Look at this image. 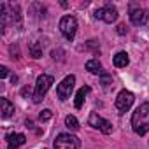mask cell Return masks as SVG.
<instances>
[{
  "instance_id": "21",
  "label": "cell",
  "mask_w": 149,
  "mask_h": 149,
  "mask_svg": "<svg viewBox=\"0 0 149 149\" xmlns=\"http://www.w3.org/2000/svg\"><path fill=\"white\" fill-rule=\"evenodd\" d=\"M118 33H119V35H125V33H126V26H125V25H119V26H118Z\"/></svg>"
},
{
  "instance_id": "13",
  "label": "cell",
  "mask_w": 149,
  "mask_h": 149,
  "mask_svg": "<svg viewBox=\"0 0 149 149\" xmlns=\"http://www.w3.org/2000/svg\"><path fill=\"white\" fill-rule=\"evenodd\" d=\"M114 67H118V68H121V67H126L128 65V61H130V58H128V54L125 53V51H119L116 56H114Z\"/></svg>"
},
{
  "instance_id": "15",
  "label": "cell",
  "mask_w": 149,
  "mask_h": 149,
  "mask_svg": "<svg viewBox=\"0 0 149 149\" xmlns=\"http://www.w3.org/2000/svg\"><path fill=\"white\" fill-rule=\"evenodd\" d=\"M28 53H30V56L32 58H40L42 56V46H40V42H32L30 44V47H28Z\"/></svg>"
},
{
  "instance_id": "3",
  "label": "cell",
  "mask_w": 149,
  "mask_h": 149,
  "mask_svg": "<svg viewBox=\"0 0 149 149\" xmlns=\"http://www.w3.org/2000/svg\"><path fill=\"white\" fill-rule=\"evenodd\" d=\"M60 32L67 40H74L77 32V19L74 16H63L60 21Z\"/></svg>"
},
{
  "instance_id": "9",
  "label": "cell",
  "mask_w": 149,
  "mask_h": 149,
  "mask_svg": "<svg viewBox=\"0 0 149 149\" xmlns=\"http://www.w3.org/2000/svg\"><path fill=\"white\" fill-rule=\"evenodd\" d=\"M147 18H149V14H147V11L146 9H132L130 11V21L135 25V26H142V25H146L147 23Z\"/></svg>"
},
{
  "instance_id": "12",
  "label": "cell",
  "mask_w": 149,
  "mask_h": 149,
  "mask_svg": "<svg viewBox=\"0 0 149 149\" xmlns=\"http://www.w3.org/2000/svg\"><path fill=\"white\" fill-rule=\"evenodd\" d=\"M88 93H90V88H88V86H83V88L77 91V95H76V102H74L76 109H81V107H83L84 98H86V95H88Z\"/></svg>"
},
{
  "instance_id": "19",
  "label": "cell",
  "mask_w": 149,
  "mask_h": 149,
  "mask_svg": "<svg viewBox=\"0 0 149 149\" xmlns=\"http://www.w3.org/2000/svg\"><path fill=\"white\" fill-rule=\"evenodd\" d=\"M21 95H23L25 98H28V97L32 95V88H30V86H25V88L21 90Z\"/></svg>"
},
{
  "instance_id": "6",
  "label": "cell",
  "mask_w": 149,
  "mask_h": 149,
  "mask_svg": "<svg viewBox=\"0 0 149 149\" xmlns=\"http://www.w3.org/2000/svg\"><path fill=\"white\" fill-rule=\"evenodd\" d=\"M74 84H76V77L74 76H67L58 86H56V95L61 102H65L67 98H70V93L74 90Z\"/></svg>"
},
{
  "instance_id": "7",
  "label": "cell",
  "mask_w": 149,
  "mask_h": 149,
  "mask_svg": "<svg viewBox=\"0 0 149 149\" xmlns=\"http://www.w3.org/2000/svg\"><path fill=\"white\" fill-rule=\"evenodd\" d=\"M88 123H90V126H93V128L100 130V132H102V133H105V135L112 133V125H111L109 121H105L102 116H98V112H91V114H90V118H88Z\"/></svg>"
},
{
  "instance_id": "17",
  "label": "cell",
  "mask_w": 149,
  "mask_h": 149,
  "mask_svg": "<svg viewBox=\"0 0 149 149\" xmlns=\"http://www.w3.org/2000/svg\"><path fill=\"white\" fill-rule=\"evenodd\" d=\"M100 76H102V86H104V88H109V86L112 84V77L109 76L107 72H102Z\"/></svg>"
},
{
  "instance_id": "4",
  "label": "cell",
  "mask_w": 149,
  "mask_h": 149,
  "mask_svg": "<svg viewBox=\"0 0 149 149\" xmlns=\"http://www.w3.org/2000/svg\"><path fill=\"white\" fill-rule=\"evenodd\" d=\"M79 147V139L70 133H60L54 139V149H77Z\"/></svg>"
},
{
  "instance_id": "11",
  "label": "cell",
  "mask_w": 149,
  "mask_h": 149,
  "mask_svg": "<svg viewBox=\"0 0 149 149\" xmlns=\"http://www.w3.org/2000/svg\"><path fill=\"white\" fill-rule=\"evenodd\" d=\"M0 105H2V118H4V119L11 118V116L14 114V105H13L7 98H2V100H0Z\"/></svg>"
},
{
  "instance_id": "10",
  "label": "cell",
  "mask_w": 149,
  "mask_h": 149,
  "mask_svg": "<svg viewBox=\"0 0 149 149\" xmlns=\"http://www.w3.org/2000/svg\"><path fill=\"white\" fill-rule=\"evenodd\" d=\"M6 139H7V149H18L26 142V137L23 133H9Z\"/></svg>"
},
{
  "instance_id": "20",
  "label": "cell",
  "mask_w": 149,
  "mask_h": 149,
  "mask_svg": "<svg viewBox=\"0 0 149 149\" xmlns=\"http://www.w3.org/2000/svg\"><path fill=\"white\" fill-rule=\"evenodd\" d=\"M7 74H9V68L2 65V67H0V77H2V79H4V77H7Z\"/></svg>"
},
{
  "instance_id": "5",
  "label": "cell",
  "mask_w": 149,
  "mask_h": 149,
  "mask_svg": "<svg viewBox=\"0 0 149 149\" xmlns=\"http://www.w3.org/2000/svg\"><path fill=\"white\" fill-rule=\"evenodd\" d=\"M133 100H135V97H133L132 91H128V90H121V91L118 93V97H116V109L119 111V114L126 112V111L133 105Z\"/></svg>"
},
{
  "instance_id": "8",
  "label": "cell",
  "mask_w": 149,
  "mask_h": 149,
  "mask_svg": "<svg viewBox=\"0 0 149 149\" xmlns=\"http://www.w3.org/2000/svg\"><path fill=\"white\" fill-rule=\"evenodd\" d=\"M95 18L102 19L105 23H114L118 19V11H116V7H112V6L107 4V6H104V7H100V9L95 11Z\"/></svg>"
},
{
  "instance_id": "2",
  "label": "cell",
  "mask_w": 149,
  "mask_h": 149,
  "mask_svg": "<svg viewBox=\"0 0 149 149\" xmlns=\"http://www.w3.org/2000/svg\"><path fill=\"white\" fill-rule=\"evenodd\" d=\"M54 83L53 76H49V74H40V76L37 77V84H35V93H33V102L39 104L44 100V95L47 93V90L51 88V84Z\"/></svg>"
},
{
  "instance_id": "14",
  "label": "cell",
  "mask_w": 149,
  "mask_h": 149,
  "mask_svg": "<svg viewBox=\"0 0 149 149\" xmlns=\"http://www.w3.org/2000/svg\"><path fill=\"white\" fill-rule=\"evenodd\" d=\"M86 70L91 72V74H102V72H104V70H102V63H100L98 60H90V61H86Z\"/></svg>"
},
{
  "instance_id": "1",
  "label": "cell",
  "mask_w": 149,
  "mask_h": 149,
  "mask_svg": "<svg viewBox=\"0 0 149 149\" xmlns=\"http://www.w3.org/2000/svg\"><path fill=\"white\" fill-rule=\"evenodd\" d=\"M132 128L137 135H146L149 132V102L135 109L132 116Z\"/></svg>"
},
{
  "instance_id": "16",
  "label": "cell",
  "mask_w": 149,
  "mask_h": 149,
  "mask_svg": "<svg viewBox=\"0 0 149 149\" xmlns=\"http://www.w3.org/2000/svg\"><path fill=\"white\" fill-rule=\"evenodd\" d=\"M65 126L74 132V130L79 128V121L76 119V116H67V118H65Z\"/></svg>"
},
{
  "instance_id": "18",
  "label": "cell",
  "mask_w": 149,
  "mask_h": 149,
  "mask_svg": "<svg viewBox=\"0 0 149 149\" xmlns=\"http://www.w3.org/2000/svg\"><path fill=\"white\" fill-rule=\"evenodd\" d=\"M51 118H53V112H51L49 109H44V111L39 114V119H40V121H47V119H51Z\"/></svg>"
}]
</instances>
